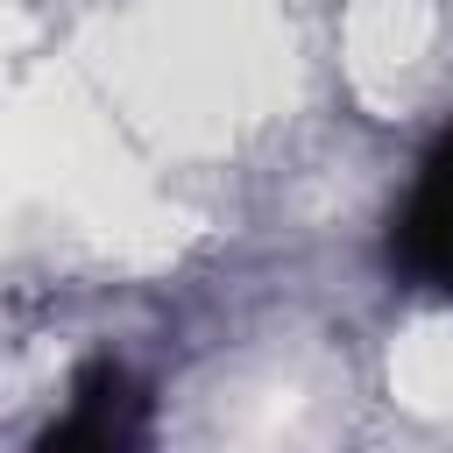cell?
<instances>
[{"label": "cell", "mask_w": 453, "mask_h": 453, "mask_svg": "<svg viewBox=\"0 0 453 453\" xmlns=\"http://www.w3.org/2000/svg\"><path fill=\"white\" fill-rule=\"evenodd\" d=\"M389 269L432 297H453V127L425 149V163L389 219Z\"/></svg>", "instance_id": "1"}, {"label": "cell", "mask_w": 453, "mask_h": 453, "mask_svg": "<svg viewBox=\"0 0 453 453\" xmlns=\"http://www.w3.org/2000/svg\"><path fill=\"white\" fill-rule=\"evenodd\" d=\"M142 439V389L120 361H92L71 382L64 425H50L42 446H134Z\"/></svg>", "instance_id": "2"}]
</instances>
